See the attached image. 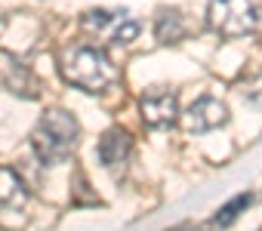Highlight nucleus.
<instances>
[{"mask_svg": "<svg viewBox=\"0 0 262 231\" xmlns=\"http://www.w3.org/2000/svg\"><path fill=\"white\" fill-rule=\"evenodd\" d=\"M244 99L253 102V105H262V77H256L253 83L244 86Z\"/></svg>", "mask_w": 262, "mask_h": 231, "instance_id": "obj_10", "label": "nucleus"}, {"mask_svg": "<svg viewBox=\"0 0 262 231\" xmlns=\"http://www.w3.org/2000/svg\"><path fill=\"white\" fill-rule=\"evenodd\" d=\"M62 74H65L68 83H74V86H80L86 93H99V89H105V86H111L117 80V68L96 47L68 50L65 59H62Z\"/></svg>", "mask_w": 262, "mask_h": 231, "instance_id": "obj_2", "label": "nucleus"}, {"mask_svg": "<svg viewBox=\"0 0 262 231\" xmlns=\"http://www.w3.org/2000/svg\"><path fill=\"white\" fill-rule=\"evenodd\" d=\"M77 133H80L77 121L71 118L68 111H59L56 108V111H47L43 118H40V124H37V130L31 136V145H34L37 157L47 167H56V164H62L74 151Z\"/></svg>", "mask_w": 262, "mask_h": 231, "instance_id": "obj_1", "label": "nucleus"}, {"mask_svg": "<svg viewBox=\"0 0 262 231\" xmlns=\"http://www.w3.org/2000/svg\"><path fill=\"white\" fill-rule=\"evenodd\" d=\"M228 121V111L219 99L213 96H201L188 111H185V127L188 133H210L216 127H222Z\"/></svg>", "mask_w": 262, "mask_h": 231, "instance_id": "obj_4", "label": "nucleus"}, {"mask_svg": "<svg viewBox=\"0 0 262 231\" xmlns=\"http://www.w3.org/2000/svg\"><path fill=\"white\" fill-rule=\"evenodd\" d=\"M182 34H185V25H182V19H179L176 13H164V16L158 19V37H161L164 43H176Z\"/></svg>", "mask_w": 262, "mask_h": 231, "instance_id": "obj_9", "label": "nucleus"}, {"mask_svg": "<svg viewBox=\"0 0 262 231\" xmlns=\"http://www.w3.org/2000/svg\"><path fill=\"white\" fill-rule=\"evenodd\" d=\"M129 148H133V136H129L126 130H120V127H114L99 142V160L105 167H120L129 157Z\"/></svg>", "mask_w": 262, "mask_h": 231, "instance_id": "obj_6", "label": "nucleus"}, {"mask_svg": "<svg viewBox=\"0 0 262 231\" xmlns=\"http://www.w3.org/2000/svg\"><path fill=\"white\" fill-rule=\"evenodd\" d=\"M28 203L25 182L16 170L0 167V210H22Z\"/></svg>", "mask_w": 262, "mask_h": 231, "instance_id": "obj_7", "label": "nucleus"}, {"mask_svg": "<svg viewBox=\"0 0 262 231\" xmlns=\"http://www.w3.org/2000/svg\"><path fill=\"white\" fill-rule=\"evenodd\" d=\"M247 206H250V194H237V197H231V200H228V203H225L216 216H213V225H219V228L231 225V222H234V219L247 210Z\"/></svg>", "mask_w": 262, "mask_h": 231, "instance_id": "obj_8", "label": "nucleus"}, {"mask_svg": "<svg viewBox=\"0 0 262 231\" xmlns=\"http://www.w3.org/2000/svg\"><path fill=\"white\" fill-rule=\"evenodd\" d=\"M210 25L225 37L250 34L256 25L253 0H210Z\"/></svg>", "mask_w": 262, "mask_h": 231, "instance_id": "obj_3", "label": "nucleus"}, {"mask_svg": "<svg viewBox=\"0 0 262 231\" xmlns=\"http://www.w3.org/2000/svg\"><path fill=\"white\" fill-rule=\"evenodd\" d=\"M179 114L176 93H148L142 99V118L148 127H170Z\"/></svg>", "mask_w": 262, "mask_h": 231, "instance_id": "obj_5", "label": "nucleus"}]
</instances>
